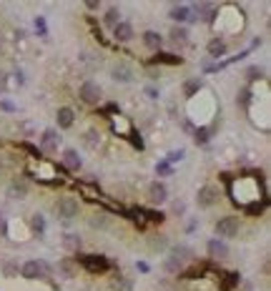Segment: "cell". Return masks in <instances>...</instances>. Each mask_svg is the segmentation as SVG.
<instances>
[{"mask_svg":"<svg viewBox=\"0 0 271 291\" xmlns=\"http://www.w3.org/2000/svg\"><path fill=\"white\" fill-rule=\"evenodd\" d=\"M218 196H221V191H218V186H201L198 188V194H196V204L201 206V208H211L213 204H218Z\"/></svg>","mask_w":271,"mask_h":291,"instance_id":"cell-5","label":"cell"},{"mask_svg":"<svg viewBox=\"0 0 271 291\" xmlns=\"http://www.w3.org/2000/svg\"><path fill=\"white\" fill-rule=\"evenodd\" d=\"M0 108H3V110H8V113H13V110H16V106H13L11 100H0Z\"/></svg>","mask_w":271,"mask_h":291,"instance_id":"cell-38","label":"cell"},{"mask_svg":"<svg viewBox=\"0 0 271 291\" xmlns=\"http://www.w3.org/2000/svg\"><path fill=\"white\" fill-rule=\"evenodd\" d=\"M208 136H211L208 128H196V130H193V140H196L198 146H206V143H208Z\"/></svg>","mask_w":271,"mask_h":291,"instance_id":"cell-29","label":"cell"},{"mask_svg":"<svg viewBox=\"0 0 271 291\" xmlns=\"http://www.w3.org/2000/svg\"><path fill=\"white\" fill-rule=\"evenodd\" d=\"M111 120H113V130H121L123 136H131V130H133V128H131V123H128L123 116H113Z\"/></svg>","mask_w":271,"mask_h":291,"instance_id":"cell-25","label":"cell"},{"mask_svg":"<svg viewBox=\"0 0 271 291\" xmlns=\"http://www.w3.org/2000/svg\"><path fill=\"white\" fill-rule=\"evenodd\" d=\"M161 43H163V38H161V33H156V30H146L143 33V46L146 48H151V50H161Z\"/></svg>","mask_w":271,"mask_h":291,"instance_id":"cell-20","label":"cell"},{"mask_svg":"<svg viewBox=\"0 0 271 291\" xmlns=\"http://www.w3.org/2000/svg\"><path fill=\"white\" fill-rule=\"evenodd\" d=\"M96 138H101L96 130H88V133H86V146H88V148H96V143H98Z\"/></svg>","mask_w":271,"mask_h":291,"instance_id":"cell-34","label":"cell"},{"mask_svg":"<svg viewBox=\"0 0 271 291\" xmlns=\"http://www.w3.org/2000/svg\"><path fill=\"white\" fill-rule=\"evenodd\" d=\"M213 16H216V6H211V3H201V6H196V16H193V20L213 23Z\"/></svg>","mask_w":271,"mask_h":291,"instance_id":"cell-12","label":"cell"},{"mask_svg":"<svg viewBox=\"0 0 271 291\" xmlns=\"http://www.w3.org/2000/svg\"><path fill=\"white\" fill-rule=\"evenodd\" d=\"M118 18H121V13H118V8H108V10H106V16H103V23H106L108 28H116V26L121 23Z\"/></svg>","mask_w":271,"mask_h":291,"instance_id":"cell-26","label":"cell"},{"mask_svg":"<svg viewBox=\"0 0 271 291\" xmlns=\"http://www.w3.org/2000/svg\"><path fill=\"white\" fill-rule=\"evenodd\" d=\"M171 171H173V168H171V164H166V161H161V164L156 166V174H158V176H168Z\"/></svg>","mask_w":271,"mask_h":291,"instance_id":"cell-35","label":"cell"},{"mask_svg":"<svg viewBox=\"0 0 271 291\" xmlns=\"http://www.w3.org/2000/svg\"><path fill=\"white\" fill-rule=\"evenodd\" d=\"M78 261H81L91 274H103V271H108V266H111V261H108L106 256H78Z\"/></svg>","mask_w":271,"mask_h":291,"instance_id":"cell-7","label":"cell"},{"mask_svg":"<svg viewBox=\"0 0 271 291\" xmlns=\"http://www.w3.org/2000/svg\"><path fill=\"white\" fill-rule=\"evenodd\" d=\"M36 28H38L43 36H46V23H43V18H36Z\"/></svg>","mask_w":271,"mask_h":291,"instance_id":"cell-39","label":"cell"},{"mask_svg":"<svg viewBox=\"0 0 271 291\" xmlns=\"http://www.w3.org/2000/svg\"><path fill=\"white\" fill-rule=\"evenodd\" d=\"M8 196H11V198H26V196H28V184H26L23 178H16V181L11 184V188H8Z\"/></svg>","mask_w":271,"mask_h":291,"instance_id":"cell-21","label":"cell"},{"mask_svg":"<svg viewBox=\"0 0 271 291\" xmlns=\"http://www.w3.org/2000/svg\"><path fill=\"white\" fill-rule=\"evenodd\" d=\"M8 234V224H6V218H0V236H6Z\"/></svg>","mask_w":271,"mask_h":291,"instance_id":"cell-40","label":"cell"},{"mask_svg":"<svg viewBox=\"0 0 271 291\" xmlns=\"http://www.w3.org/2000/svg\"><path fill=\"white\" fill-rule=\"evenodd\" d=\"M113 78L116 80H121V83H128L131 78H133V73H131V68H126V66H113Z\"/></svg>","mask_w":271,"mask_h":291,"instance_id":"cell-24","label":"cell"},{"mask_svg":"<svg viewBox=\"0 0 271 291\" xmlns=\"http://www.w3.org/2000/svg\"><path fill=\"white\" fill-rule=\"evenodd\" d=\"M238 228H241L238 216H223V218H218V221H216V234H218V236H223V238L236 236V234H238Z\"/></svg>","mask_w":271,"mask_h":291,"instance_id":"cell-6","label":"cell"},{"mask_svg":"<svg viewBox=\"0 0 271 291\" xmlns=\"http://www.w3.org/2000/svg\"><path fill=\"white\" fill-rule=\"evenodd\" d=\"M0 171H3V161H0Z\"/></svg>","mask_w":271,"mask_h":291,"instance_id":"cell-43","label":"cell"},{"mask_svg":"<svg viewBox=\"0 0 271 291\" xmlns=\"http://www.w3.org/2000/svg\"><path fill=\"white\" fill-rule=\"evenodd\" d=\"M238 278H241V276H238L236 271L226 274V276H223V281H221V291H231V288H233V286L238 284Z\"/></svg>","mask_w":271,"mask_h":291,"instance_id":"cell-27","label":"cell"},{"mask_svg":"<svg viewBox=\"0 0 271 291\" xmlns=\"http://www.w3.org/2000/svg\"><path fill=\"white\" fill-rule=\"evenodd\" d=\"M91 226L93 228H106L108 226V216L106 214H93L91 216Z\"/></svg>","mask_w":271,"mask_h":291,"instance_id":"cell-31","label":"cell"},{"mask_svg":"<svg viewBox=\"0 0 271 291\" xmlns=\"http://www.w3.org/2000/svg\"><path fill=\"white\" fill-rule=\"evenodd\" d=\"M63 246H66L68 251H78V248H81V238H78L76 234H66V236H63Z\"/></svg>","mask_w":271,"mask_h":291,"instance_id":"cell-28","label":"cell"},{"mask_svg":"<svg viewBox=\"0 0 271 291\" xmlns=\"http://www.w3.org/2000/svg\"><path fill=\"white\" fill-rule=\"evenodd\" d=\"M148 246L153 248V251H163L166 246H168V241H166V236H151V241H148Z\"/></svg>","mask_w":271,"mask_h":291,"instance_id":"cell-30","label":"cell"},{"mask_svg":"<svg viewBox=\"0 0 271 291\" xmlns=\"http://www.w3.org/2000/svg\"><path fill=\"white\" fill-rule=\"evenodd\" d=\"M168 18H171V20H176V23L181 26V23H186V20H193V13H191V8H188V6H173V8H171V13H168Z\"/></svg>","mask_w":271,"mask_h":291,"instance_id":"cell-13","label":"cell"},{"mask_svg":"<svg viewBox=\"0 0 271 291\" xmlns=\"http://www.w3.org/2000/svg\"><path fill=\"white\" fill-rule=\"evenodd\" d=\"M201 86H203V83H201L198 78H188V80L183 83V96H186V98H193V96L201 90Z\"/></svg>","mask_w":271,"mask_h":291,"instance_id":"cell-23","label":"cell"},{"mask_svg":"<svg viewBox=\"0 0 271 291\" xmlns=\"http://www.w3.org/2000/svg\"><path fill=\"white\" fill-rule=\"evenodd\" d=\"M56 148H58V133H56V128H48V130H43V138H41V154H56Z\"/></svg>","mask_w":271,"mask_h":291,"instance_id":"cell-8","label":"cell"},{"mask_svg":"<svg viewBox=\"0 0 271 291\" xmlns=\"http://www.w3.org/2000/svg\"><path fill=\"white\" fill-rule=\"evenodd\" d=\"M228 194H231L233 204L241 206L243 211H246L248 206H253V204L266 201V194H263V188H261V181L253 178V176H238V178L228 181Z\"/></svg>","mask_w":271,"mask_h":291,"instance_id":"cell-1","label":"cell"},{"mask_svg":"<svg viewBox=\"0 0 271 291\" xmlns=\"http://www.w3.org/2000/svg\"><path fill=\"white\" fill-rule=\"evenodd\" d=\"M113 38H116L118 43H128V40L133 38V26H131V23H118V26L113 28Z\"/></svg>","mask_w":271,"mask_h":291,"instance_id":"cell-15","label":"cell"},{"mask_svg":"<svg viewBox=\"0 0 271 291\" xmlns=\"http://www.w3.org/2000/svg\"><path fill=\"white\" fill-rule=\"evenodd\" d=\"M168 198V188L161 184V181H153L151 186H148V201L151 204H163Z\"/></svg>","mask_w":271,"mask_h":291,"instance_id":"cell-10","label":"cell"},{"mask_svg":"<svg viewBox=\"0 0 271 291\" xmlns=\"http://www.w3.org/2000/svg\"><path fill=\"white\" fill-rule=\"evenodd\" d=\"M81 100L86 103V106H98L101 103V98H103V90H101V86L98 83H93V80H86L83 86H81Z\"/></svg>","mask_w":271,"mask_h":291,"instance_id":"cell-4","label":"cell"},{"mask_svg":"<svg viewBox=\"0 0 271 291\" xmlns=\"http://www.w3.org/2000/svg\"><path fill=\"white\" fill-rule=\"evenodd\" d=\"M243 13H241V8H236V6H221V8H216V16H213V28H216V33H221V36H238L241 30H243Z\"/></svg>","mask_w":271,"mask_h":291,"instance_id":"cell-2","label":"cell"},{"mask_svg":"<svg viewBox=\"0 0 271 291\" xmlns=\"http://www.w3.org/2000/svg\"><path fill=\"white\" fill-rule=\"evenodd\" d=\"M21 148H26L31 156H36V158H41V151L36 148V146H31V143H21Z\"/></svg>","mask_w":271,"mask_h":291,"instance_id":"cell-36","label":"cell"},{"mask_svg":"<svg viewBox=\"0 0 271 291\" xmlns=\"http://www.w3.org/2000/svg\"><path fill=\"white\" fill-rule=\"evenodd\" d=\"M56 118H58V128H71L73 120H76V110L68 108V106H63V108H58Z\"/></svg>","mask_w":271,"mask_h":291,"instance_id":"cell-14","label":"cell"},{"mask_svg":"<svg viewBox=\"0 0 271 291\" xmlns=\"http://www.w3.org/2000/svg\"><path fill=\"white\" fill-rule=\"evenodd\" d=\"M246 78H248L251 83H256V80H263V70H261L258 66H251V68L246 70Z\"/></svg>","mask_w":271,"mask_h":291,"instance_id":"cell-32","label":"cell"},{"mask_svg":"<svg viewBox=\"0 0 271 291\" xmlns=\"http://www.w3.org/2000/svg\"><path fill=\"white\" fill-rule=\"evenodd\" d=\"M21 274H23V278L33 281V278H38V276L43 274V266H41L38 261H26V264H23V268H21Z\"/></svg>","mask_w":271,"mask_h":291,"instance_id":"cell-18","label":"cell"},{"mask_svg":"<svg viewBox=\"0 0 271 291\" xmlns=\"http://www.w3.org/2000/svg\"><path fill=\"white\" fill-rule=\"evenodd\" d=\"M63 166H66L68 171H78V168H81V156H78L76 148H66V151H63Z\"/></svg>","mask_w":271,"mask_h":291,"instance_id":"cell-16","label":"cell"},{"mask_svg":"<svg viewBox=\"0 0 271 291\" xmlns=\"http://www.w3.org/2000/svg\"><path fill=\"white\" fill-rule=\"evenodd\" d=\"M78 211H81V206H78V201L71 198V196H63V198H58V204H56V214H58V218H63V221L76 218Z\"/></svg>","mask_w":271,"mask_h":291,"instance_id":"cell-3","label":"cell"},{"mask_svg":"<svg viewBox=\"0 0 271 291\" xmlns=\"http://www.w3.org/2000/svg\"><path fill=\"white\" fill-rule=\"evenodd\" d=\"M183 158V151L178 148V151H173V154H168V158H166V164H176V161H181Z\"/></svg>","mask_w":271,"mask_h":291,"instance_id":"cell-37","label":"cell"},{"mask_svg":"<svg viewBox=\"0 0 271 291\" xmlns=\"http://www.w3.org/2000/svg\"><path fill=\"white\" fill-rule=\"evenodd\" d=\"M31 226H33V231H38V234H43V231H46V221H43V216H33V221H31Z\"/></svg>","mask_w":271,"mask_h":291,"instance_id":"cell-33","label":"cell"},{"mask_svg":"<svg viewBox=\"0 0 271 291\" xmlns=\"http://www.w3.org/2000/svg\"><path fill=\"white\" fill-rule=\"evenodd\" d=\"M98 6H101V3H96V0H91V3H86V8H88V10H96Z\"/></svg>","mask_w":271,"mask_h":291,"instance_id":"cell-41","label":"cell"},{"mask_svg":"<svg viewBox=\"0 0 271 291\" xmlns=\"http://www.w3.org/2000/svg\"><path fill=\"white\" fill-rule=\"evenodd\" d=\"M6 274H8V276H13V274H16V266H11V264H8V266H6Z\"/></svg>","mask_w":271,"mask_h":291,"instance_id":"cell-42","label":"cell"},{"mask_svg":"<svg viewBox=\"0 0 271 291\" xmlns=\"http://www.w3.org/2000/svg\"><path fill=\"white\" fill-rule=\"evenodd\" d=\"M181 63H183V58H178L173 53H161V50L148 60V66H181Z\"/></svg>","mask_w":271,"mask_h":291,"instance_id":"cell-11","label":"cell"},{"mask_svg":"<svg viewBox=\"0 0 271 291\" xmlns=\"http://www.w3.org/2000/svg\"><path fill=\"white\" fill-rule=\"evenodd\" d=\"M168 256H171V258H176V261H181V264H186V261H193V258H196L193 248H188V246H173Z\"/></svg>","mask_w":271,"mask_h":291,"instance_id":"cell-17","label":"cell"},{"mask_svg":"<svg viewBox=\"0 0 271 291\" xmlns=\"http://www.w3.org/2000/svg\"><path fill=\"white\" fill-rule=\"evenodd\" d=\"M206 50H208V56H211V58H221V56L226 53V43H223L221 38H211V40H208V46H206Z\"/></svg>","mask_w":271,"mask_h":291,"instance_id":"cell-22","label":"cell"},{"mask_svg":"<svg viewBox=\"0 0 271 291\" xmlns=\"http://www.w3.org/2000/svg\"><path fill=\"white\" fill-rule=\"evenodd\" d=\"M206 248H208V258H213V261L228 258V246H226L223 241H218V238H211Z\"/></svg>","mask_w":271,"mask_h":291,"instance_id":"cell-9","label":"cell"},{"mask_svg":"<svg viewBox=\"0 0 271 291\" xmlns=\"http://www.w3.org/2000/svg\"><path fill=\"white\" fill-rule=\"evenodd\" d=\"M168 40H171L173 46H186V43H188V30H186L183 26H176V28H171Z\"/></svg>","mask_w":271,"mask_h":291,"instance_id":"cell-19","label":"cell"}]
</instances>
